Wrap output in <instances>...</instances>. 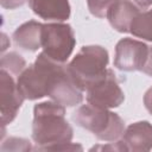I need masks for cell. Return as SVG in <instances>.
I'll return each mask as SVG.
<instances>
[{
  "instance_id": "obj_1",
  "label": "cell",
  "mask_w": 152,
  "mask_h": 152,
  "mask_svg": "<svg viewBox=\"0 0 152 152\" xmlns=\"http://www.w3.org/2000/svg\"><path fill=\"white\" fill-rule=\"evenodd\" d=\"M74 129L65 119V107L55 101H45L33 107L32 139L34 150L53 151L58 145L70 142Z\"/></svg>"
},
{
  "instance_id": "obj_2",
  "label": "cell",
  "mask_w": 152,
  "mask_h": 152,
  "mask_svg": "<svg viewBox=\"0 0 152 152\" xmlns=\"http://www.w3.org/2000/svg\"><path fill=\"white\" fill-rule=\"evenodd\" d=\"M72 120L77 126L91 132L97 139L108 142L120 140L125 132V122L120 115L90 103L80 106L74 112Z\"/></svg>"
},
{
  "instance_id": "obj_3",
  "label": "cell",
  "mask_w": 152,
  "mask_h": 152,
  "mask_svg": "<svg viewBox=\"0 0 152 152\" xmlns=\"http://www.w3.org/2000/svg\"><path fill=\"white\" fill-rule=\"evenodd\" d=\"M108 62L109 56L104 48L100 45H87L81 48L66 66L77 87L82 91H86L90 84L107 72Z\"/></svg>"
},
{
  "instance_id": "obj_4",
  "label": "cell",
  "mask_w": 152,
  "mask_h": 152,
  "mask_svg": "<svg viewBox=\"0 0 152 152\" xmlns=\"http://www.w3.org/2000/svg\"><path fill=\"white\" fill-rule=\"evenodd\" d=\"M48 96L64 107H74L83 101V91L72 80L68 66L48 57Z\"/></svg>"
},
{
  "instance_id": "obj_5",
  "label": "cell",
  "mask_w": 152,
  "mask_h": 152,
  "mask_svg": "<svg viewBox=\"0 0 152 152\" xmlns=\"http://www.w3.org/2000/svg\"><path fill=\"white\" fill-rule=\"evenodd\" d=\"M76 45L72 27L64 23H48L43 25L42 49L51 59L65 63Z\"/></svg>"
},
{
  "instance_id": "obj_6",
  "label": "cell",
  "mask_w": 152,
  "mask_h": 152,
  "mask_svg": "<svg viewBox=\"0 0 152 152\" xmlns=\"http://www.w3.org/2000/svg\"><path fill=\"white\" fill-rule=\"evenodd\" d=\"M17 84L25 100L48 96V56L42 51L34 63L26 66L17 77Z\"/></svg>"
},
{
  "instance_id": "obj_7",
  "label": "cell",
  "mask_w": 152,
  "mask_h": 152,
  "mask_svg": "<svg viewBox=\"0 0 152 152\" xmlns=\"http://www.w3.org/2000/svg\"><path fill=\"white\" fill-rule=\"evenodd\" d=\"M86 93L88 103L107 109L119 107L125 100V94L112 69H107V72L100 80L90 84Z\"/></svg>"
},
{
  "instance_id": "obj_8",
  "label": "cell",
  "mask_w": 152,
  "mask_h": 152,
  "mask_svg": "<svg viewBox=\"0 0 152 152\" xmlns=\"http://www.w3.org/2000/svg\"><path fill=\"white\" fill-rule=\"evenodd\" d=\"M151 46L133 38H122L116 43L114 66L121 71H142Z\"/></svg>"
},
{
  "instance_id": "obj_9",
  "label": "cell",
  "mask_w": 152,
  "mask_h": 152,
  "mask_svg": "<svg viewBox=\"0 0 152 152\" xmlns=\"http://www.w3.org/2000/svg\"><path fill=\"white\" fill-rule=\"evenodd\" d=\"M24 100L25 97L18 88L17 78L0 69V113L2 127L15 119Z\"/></svg>"
},
{
  "instance_id": "obj_10",
  "label": "cell",
  "mask_w": 152,
  "mask_h": 152,
  "mask_svg": "<svg viewBox=\"0 0 152 152\" xmlns=\"http://www.w3.org/2000/svg\"><path fill=\"white\" fill-rule=\"evenodd\" d=\"M126 151H150L152 150V124L148 121H138L131 124L120 139Z\"/></svg>"
},
{
  "instance_id": "obj_11",
  "label": "cell",
  "mask_w": 152,
  "mask_h": 152,
  "mask_svg": "<svg viewBox=\"0 0 152 152\" xmlns=\"http://www.w3.org/2000/svg\"><path fill=\"white\" fill-rule=\"evenodd\" d=\"M27 2L34 14L52 23H63L71 13L69 0H27Z\"/></svg>"
},
{
  "instance_id": "obj_12",
  "label": "cell",
  "mask_w": 152,
  "mask_h": 152,
  "mask_svg": "<svg viewBox=\"0 0 152 152\" xmlns=\"http://www.w3.org/2000/svg\"><path fill=\"white\" fill-rule=\"evenodd\" d=\"M140 10L128 0H118L108 10L106 18L110 26L121 33L129 32L133 20L138 17Z\"/></svg>"
},
{
  "instance_id": "obj_13",
  "label": "cell",
  "mask_w": 152,
  "mask_h": 152,
  "mask_svg": "<svg viewBox=\"0 0 152 152\" xmlns=\"http://www.w3.org/2000/svg\"><path fill=\"white\" fill-rule=\"evenodd\" d=\"M43 25L36 20H28L21 24L13 32L14 44L25 51H37L42 48Z\"/></svg>"
},
{
  "instance_id": "obj_14",
  "label": "cell",
  "mask_w": 152,
  "mask_h": 152,
  "mask_svg": "<svg viewBox=\"0 0 152 152\" xmlns=\"http://www.w3.org/2000/svg\"><path fill=\"white\" fill-rule=\"evenodd\" d=\"M129 32L146 42H152V10L140 12L133 20Z\"/></svg>"
},
{
  "instance_id": "obj_15",
  "label": "cell",
  "mask_w": 152,
  "mask_h": 152,
  "mask_svg": "<svg viewBox=\"0 0 152 152\" xmlns=\"http://www.w3.org/2000/svg\"><path fill=\"white\" fill-rule=\"evenodd\" d=\"M0 66H1L0 68L1 70L7 71L10 75L17 78L26 68V62L21 55L12 51V52H8L1 56Z\"/></svg>"
},
{
  "instance_id": "obj_16",
  "label": "cell",
  "mask_w": 152,
  "mask_h": 152,
  "mask_svg": "<svg viewBox=\"0 0 152 152\" xmlns=\"http://www.w3.org/2000/svg\"><path fill=\"white\" fill-rule=\"evenodd\" d=\"M118 0H87L89 12L96 18H104L108 10Z\"/></svg>"
},
{
  "instance_id": "obj_17",
  "label": "cell",
  "mask_w": 152,
  "mask_h": 152,
  "mask_svg": "<svg viewBox=\"0 0 152 152\" xmlns=\"http://www.w3.org/2000/svg\"><path fill=\"white\" fill-rule=\"evenodd\" d=\"M6 150H11V151H30V150H33V148L31 146V142L27 139L11 137L6 141H4L2 145H1V151H6Z\"/></svg>"
},
{
  "instance_id": "obj_18",
  "label": "cell",
  "mask_w": 152,
  "mask_h": 152,
  "mask_svg": "<svg viewBox=\"0 0 152 152\" xmlns=\"http://www.w3.org/2000/svg\"><path fill=\"white\" fill-rule=\"evenodd\" d=\"M27 0H0L1 6L7 10H14L18 7H21Z\"/></svg>"
},
{
  "instance_id": "obj_19",
  "label": "cell",
  "mask_w": 152,
  "mask_h": 152,
  "mask_svg": "<svg viewBox=\"0 0 152 152\" xmlns=\"http://www.w3.org/2000/svg\"><path fill=\"white\" fill-rule=\"evenodd\" d=\"M128 1H131L134 6H137L142 12L152 6V0H128Z\"/></svg>"
},
{
  "instance_id": "obj_20",
  "label": "cell",
  "mask_w": 152,
  "mask_h": 152,
  "mask_svg": "<svg viewBox=\"0 0 152 152\" xmlns=\"http://www.w3.org/2000/svg\"><path fill=\"white\" fill-rule=\"evenodd\" d=\"M144 104L145 108L152 114V87L148 88L144 95Z\"/></svg>"
},
{
  "instance_id": "obj_21",
  "label": "cell",
  "mask_w": 152,
  "mask_h": 152,
  "mask_svg": "<svg viewBox=\"0 0 152 152\" xmlns=\"http://www.w3.org/2000/svg\"><path fill=\"white\" fill-rule=\"evenodd\" d=\"M142 72L152 77V46H151V50H150V56H148L147 63H146V65H145Z\"/></svg>"
}]
</instances>
